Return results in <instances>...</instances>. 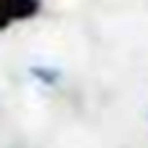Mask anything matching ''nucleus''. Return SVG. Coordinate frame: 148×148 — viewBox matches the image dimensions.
I'll list each match as a JSON object with an SVG mask.
<instances>
[{
    "instance_id": "f257e3e1",
    "label": "nucleus",
    "mask_w": 148,
    "mask_h": 148,
    "mask_svg": "<svg viewBox=\"0 0 148 148\" xmlns=\"http://www.w3.org/2000/svg\"><path fill=\"white\" fill-rule=\"evenodd\" d=\"M40 11V0H0V32L13 21L32 18Z\"/></svg>"
}]
</instances>
